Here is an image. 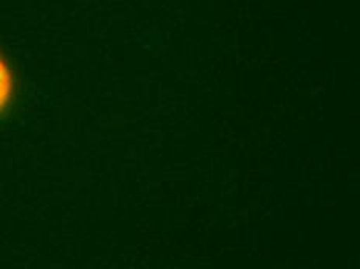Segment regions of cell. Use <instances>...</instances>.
<instances>
[{"instance_id":"cell-1","label":"cell","mask_w":360,"mask_h":269,"mask_svg":"<svg viewBox=\"0 0 360 269\" xmlns=\"http://www.w3.org/2000/svg\"><path fill=\"white\" fill-rule=\"evenodd\" d=\"M14 89H16V81H14L13 69L8 59L0 51V115L11 106Z\"/></svg>"}]
</instances>
